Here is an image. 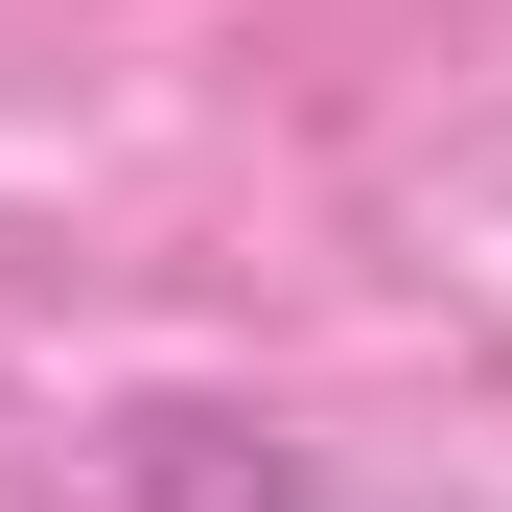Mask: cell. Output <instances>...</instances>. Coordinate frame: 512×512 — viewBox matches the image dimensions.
<instances>
[{
    "label": "cell",
    "mask_w": 512,
    "mask_h": 512,
    "mask_svg": "<svg viewBox=\"0 0 512 512\" xmlns=\"http://www.w3.org/2000/svg\"><path fill=\"white\" fill-rule=\"evenodd\" d=\"M117 512H303V466H280V419H233V396H140L117 419Z\"/></svg>",
    "instance_id": "1"
}]
</instances>
